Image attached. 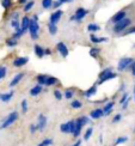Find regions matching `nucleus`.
<instances>
[{"label": "nucleus", "mask_w": 135, "mask_h": 146, "mask_svg": "<svg viewBox=\"0 0 135 146\" xmlns=\"http://www.w3.org/2000/svg\"><path fill=\"white\" fill-rule=\"evenodd\" d=\"M38 18L37 16H34L31 19H30V25H29V33L31 35V38L32 40H37L38 38Z\"/></svg>", "instance_id": "obj_1"}, {"label": "nucleus", "mask_w": 135, "mask_h": 146, "mask_svg": "<svg viewBox=\"0 0 135 146\" xmlns=\"http://www.w3.org/2000/svg\"><path fill=\"white\" fill-rule=\"evenodd\" d=\"M89 123V117L86 116H81V117H79L75 121V128H74V132H73V135L74 137H78L79 134L81 133V129H83V127Z\"/></svg>", "instance_id": "obj_2"}, {"label": "nucleus", "mask_w": 135, "mask_h": 146, "mask_svg": "<svg viewBox=\"0 0 135 146\" xmlns=\"http://www.w3.org/2000/svg\"><path fill=\"white\" fill-rule=\"evenodd\" d=\"M18 116H19V115H18L17 111H12V113H10V114L7 115V117L4 120V122L1 123V126H0V128L4 129V128H7V127H10L12 123H15L16 121L18 120Z\"/></svg>", "instance_id": "obj_3"}, {"label": "nucleus", "mask_w": 135, "mask_h": 146, "mask_svg": "<svg viewBox=\"0 0 135 146\" xmlns=\"http://www.w3.org/2000/svg\"><path fill=\"white\" fill-rule=\"evenodd\" d=\"M130 23L132 21L129 19V18H123L122 21L117 22V23H115V27H114V31L115 33H122V31H124V30L130 25Z\"/></svg>", "instance_id": "obj_4"}, {"label": "nucleus", "mask_w": 135, "mask_h": 146, "mask_svg": "<svg viewBox=\"0 0 135 146\" xmlns=\"http://www.w3.org/2000/svg\"><path fill=\"white\" fill-rule=\"evenodd\" d=\"M117 77V74L116 73H114L111 71V68H108V70H104L103 72H101V74H99V83L98 84H103V83H105L108 80H110V79H114Z\"/></svg>", "instance_id": "obj_5"}, {"label": "nucleus", "mask_w": 135, "mask_h": 146, "mask_svg": "<svg viewBox=\"0 0 135 146\" xmlns=\"http://www.w3.org/2000/svg\"><path fill=\"white\" fill-rule=\"evenodd\" d=\"M75 128V121H68V122H65L60 126V131L62 133H72L74 132Z\"/></svg>", "instance_id": "obj_6"}, {"label": "nucleus", "mask_w": 135, "mask_h": 146, "mask_svg": "<svg viewBox=\"0 0 135 146\" xmlns=\"http://www.w3.org/2000/svg\"><path fill=\"white\" fill-rule=\"evenodd\" d=\"M133 62H134V60H133L132 58L124 56V58H122V59L120 60V61H118V66H117V68H118V71H123V70H126L129 65H132Z\"/></svg>", "instance_id": "obj_7"}, {"label": "nucleus", "mask_w": 135, "mask_h": 146, "mask_svg": "<svg viewBox=\"0 0 135 146\" xmlns=\"http://www.w3.org/2000/svg\"><path fill=\"white\" fill-rule=\"evenodd\" d=\"M89 13V11L87 10H85L84 7H79L75 11V15L72 17V19H75V21H81L84 17H86V15Z\"/></svg>", "instance_id": "obj_8"}, {"label": "nucleus", "mask_w": 135, "mask_h": 146, "mask_svg": "<svg viewBox=\"0 0 135 146\" xmlns=\"http://www.w3.org/2000/svg\"><path fill=\"white\" fill-rule=\"evenodd\" d=\"M56 49L61 55H62V58L68 56V48H67V46L64 43V42H59V43H56Z\"/></svg>", "instance_id": "obj_9"}, {"label": "nucleus", "mask_w": 135, "mask_h": 146, "mask_svg": "<svg viewBox=\"0 0 135 146\" xmlns=\"http://www.w3.org/2000/svg\"><path fill=\"white\" fill-rule=\"evenodd\" d=\"M47 126V117L43 114H41L38 116V122H37V129L38 131H43Z\"/></svg>", "instance_id": "obj_10"}, {"label": "nucleus", "mask_w": 135, "mask_h": 146, "mask_svg": "<svg viewBox=\"0 0 135 146\" xmlns=\"http://www.w3.org/2000/svg\"><path fill=\"white\" fill-rule=\"evenodd\" d=\"M28 61H29V59H28V58L19 56V58H17V59L13 60V66H15V67H22V66L26 65Z\"/></svg>", "instance_id": "obj_11"}, {"label": "nucleus", "mask_w": 135, "mask_h": 146, "mask_svg": "<svg viewBox=\"0 0 135 146\" xmlns=\"http://www.w3.org/2000/svg\"><path fill=\"white\" fill-rule=\"evenodd\" d=\"M61 16H62V11L61 10H56L54 13L50 16V23H55L58 24V22L61 19Z\"/></svg>", "instance_id": "obj_12"}, {"label": "nucleus", "mask_w": 135, "mask_h": 146, "mask_svg": "<svg viewBox=\"0 0 135 146\" xmlns=\"http://www.w3.org/2000/svg\"><path fill=\"white\" fill-rule=\"evenodd\" d=\"M23 77H24V73H18V74H16V76L13 77V79L11 80L10 86L13 88V86H16V85H18V84L21 83L22 79H23Z\"/></svg>", "instance_id": "obj_13"}, {"label": "nucleus", "mask_w": 135, "mask_h": 146, "mask_svg": "<svg viewBox=\"0 0 135 146\" xmlns=\"http://www.w3.org/2000/svg\"><path fill=\"white\" fill-rule=\"evenodd\" d=\"M30 19L31 18H29V17H23L22 18V23H21V28L24 33L28 31L29 30V25H30Z\"/></svg>", "instance_id": "obj_14"}, {"label": "nucleus", "mask_w": 135, "mask_h": 146, "mask_svg": "<svg viewBox=\"0 0 135 146\" xmlns=\"http://www.w3.org/2000/svg\"><path fill=\"white\" fill-rule=\"evenodd\" d=\"M127 17V13H126V11H120V12H117L113 18H111V21L114 22V23H117V22H120V21H122L123 18H126Z\"/></svg>", "instance_id": "obj_15"}, {"label": "nucleus", "mask_w": 135, "mask_h": 146, "mask_svg": "<svg viewBox=\"0 0 135 146\" xmlns=\"http://www.w3.org/2000/svg\"><path fill=\"white\" fill-rule=\"evenodd\" d=\"M103 115H105V114H104V110H102V109H96V110H92L91 111L90 116L92 119H95V120H98V119H101Z\"/></svg>", "instance_id": "obj_16"}, {"label": "nucleus", "mask_w": 135, "mask_h": 146, "mask_svg": "<svg viewBox=\"0 0 135 146\" xmlns=\"http://www.w3.org/2000/svg\"><path fill=\"white\" fill-rule=\"evenodd\" d=\"M34 49H35V54H36V56H37V58L41 59V58H43L46 55V54H44V49L41 46H38V44H36Z\"/></svg>", "instance_id": "obj_17"}, {"label": "nucleus", "mask_w": 135, "mask_h": 146, "mask_svg": "<svg viewBox=\"0 0 135 146\" xmlns=\"http://www.w3.org/2000/svg\"><path fill=\"white\" fill-rule=\"evenodd\" d=\"M97 94V86L96 85H93V86H91L89 90H86L84 92V96L86 97V98H89V97H91V96H93V95H96Z\"/></svg>", "instance_id": "obj_18"}, {"label": "nucleus", "mask_w": 135, "mask_h": 146, "mask_svg": "<svg viewBox=\"0 0 135 146\" xmlns=\"http://www.w3.org/2000/svg\"><path fill=\"white\" fill-rule=\"evenodd\" d=\"M13 97V92H9V94H0V101L4 103L10 102V100Z\"/></svg>", "instance_id": "obj_19"}, {"label": "nucleus", "mask_w": 135, "mask_h": 146, "mask_svg": "<svg viewBox=\"0 0 135 146\" xmlns=\"http://www.w3.org/2000/svg\"><path fill=\"white\" fill-rule=\"evenodd\" d=\"M41 92H42V85H40V84H37L36 86H34L31 90H30V95L31 96H37Z\"/></svg>", "instance_id": "obj_20"}, {"label": "nucleus", "mask_w": 135, "mask_h": 146, "mask_svg": "<svg viewBox=\"0 0 135 146\" xmlns=\"http://www.w3.org/2000/svg\"><path fill=\"white\" fill-rule=\"evenodd\" d=\"M114 106H115V103L114 102H109V103H107L105 104V107H104V114L105 115H109L110 113H111V109L114 108Z\"/></svg>", "instance_id": "obj_21"}, {"label": "nucleus", "mask_w": 135, "mask_h": 146, "mask_svg": "<svg viewBox=\"0 0 135 146\" xmlns=\"http://www.w3.org/2000/svg\"><path fill=\"white\" fill-rule=\"evenodd\" d=\"M48 30H49V33H50V35H55L58 33V25L55 23H49L48 24Z\"/></svg>", "instance_id": "obj_22"}, {"label": "nucleus", "mask_w": 135, "mask_h": 146, "mask_svg": "<svg viewBox=\"0 0 135 146\" xmlns=\"http://www.w3.org/2000/svg\"><path fill=\"white\" fill-rule=\"evenodd\" d=\"M90 40H91V42H93V43H101V42H107L108 40L107 38H104V37H102V38H99V37H97L96 35H91L90 36Z\"/></svg>", "instance_id": "obj_23"}, {"label": "nucleus", "mask_w": 135, "mask_h": 146, "mask_svg": "<svg viewBox=\"0 0 135 146\" xmlns=\"http://www.w3.org/2000/svg\"><path fill=\"white\" fill-rule=\"evenodd\" d=\"M58 83V79L55 78V77H50V76H48L47 78V82H46V85L47 86H53V85H55Z\"/></svg>", "instance_id": "obj_24"}, {"label": "nucleus", "mask_w": 135, "mask_h": 146, "mask_svg": "<svg viewBox=\"0 0 135 146\" xmlns=\"http://www.w3.org/2000/svg\"><path fill=\"white\" fill-rule=\"evenodd\" d=\"M6 44L9 47H16L18 44V40L15 38V37H11V38H7L6 40Z\"/></svg>", "instance_id": "obj_25"}, {"label": "nucleus", "mask_w": 135, "mask_h": 146, "mask_svg": "<svg viewBox=\"0 0 135 146\" xmlns=\"http://www.w3.org/2000/svg\"><path fill=\"white\" fill-rule=\"evenodd\" d=\"M47 78H48L47 74H40V76H37V83H38L40 85H46Z\"/></svg>", "instance_id": "obj_26"}, {"label": "nucleus", "mask_w": 135, "mask_h": 146, "mask_svg": "<svg viewBox=\"0 0 135 146\" xmlns=\"http://www.w3.org/2000/svg\"><path fill=\"white\" fill-rule=\"evenodd\" d=\"M53 6V0H42V7L43 9H50Z\"/></svg>", "instance_id": "obj_27"}, {"label": "nucleus", "mask_w": 135, "mask_h": 146, "mask_svg": "<svg viewBox=\"0 0 135 146\" xmlns=\"http://www.w3.org/2000/svg\"><path fill=\"white\" fill-rule=\"evenodd\" d=\"M101 28L97 25V24H89L87 25V30L89 31H91V33H96V31H98Z\"/></svg>", "instance_id": "obj_28"}, {"label": "nucleus", "mask_w": 135, "mask_h": 146, "mask_svg": "<svg viewBox=\"0 0 135 146\" xmlns=\"http://www.w3.org/2000/svg\"><path fill=\"white\" fill-rule=\"evenodd\" d=\"M1 6H3L5 10L10 9L11 6H12V0H1Z\"/></svg>", "instance_id": "obj_29"}, {"label": "nucleus", "mask_w": 135, "mask_h": 146, "mask_svg": "<svg viewBox=\"0 0 135 146\" xmlns=\"http://www.w3.org/2000/svg\"><path fill=\"white\" fill-rule=\"evenodd\" d=\"M6 73H7V68L5 66H0V80L6 76Z\"/></svg>", "instance_id": "obj_30"}, {"label": "nucleus", "mask_w": 135, "mask_h": 146, "mask_svg": "<svg viewBox=\"0 0 135 146\" xmlns=\"http://www.w3.org/2000/svg\"><path fill=\"white\" fill-rule=\"evenodd\" d=\"M92 132H93V129H92V128H87L86 129V132H85V134H84V139H85V140H89V139L91 138Z\"/></svg>", "instance_id": "obj_31"}, {"label": "nucleus", "mask_w": 135, "mask_h": 146, "mask_svg": "<svg viewBox=\"0 0 135 146\" xmlns=\"http://www.w3.org/2000/svg\"><path fill=\"white\" fill-rule=\"evenodd\" d=\"M71 106H72V108H74V109H79V108L83 107L81 102H79V101H73V102L71 103Z\"/></svg>", "instance_id": "obj_32"}, {"label": "nucleus", "mask_w": 135, "mask_h": 146, "mask_svg": "<svg viewBox=\"0 0 135 146\" xmlns=\"http://www.w3.org/2000/svg\"><path fill=\"white\" fill-rule=\"evenodd\" d=\"M128 140V138L127 137H121V138H118L117 140L115 141V145H120V144H124L126 141Z\"/></svg>", "instance_id": "obj_33"}, {"label": "nucleus", "mask_w": 135, "mask_h": 146, "mask_svg": "<svg viewBox=\"0 0 135 146\" xmlns=\"http://www.w3.org/2000/svg\"><path fill=\"white\" fill-rule=\"evenodd\" d=\"M32 6H34V1H28L25 4V6H24V11H25V12L30 11V10L32 9Z\"/></svg>", "instance_id": "obj_34"}, {"label": "nucleus", "mask_w": 135, "mask_h": 146, "mask_svg": "<svg viewBox=\"0 0 135 146\" xmlns=\"http://www.w3.org/2000/svg\"><path fill=\"white\" fill-rule=\"evenodd\" d=\"M73 96H74V92H73V91L72 90H67L66 91V92H65V97H66V98L67 100H69V98H72V97Z\"/></svg>", "instance_id": "obj_35"}, {"label": "nucleus", "mask_w": 135, "mask_h": 146, "mask_svg": "<svg viewBox=\"0 0 135 146\" xmlns=\"http://www.w3.org/2000/svg\"><path fill=\"white\" fill-rule=\"evenodd\" d=\"M98 53H99V49H98V48H93V49L90 50V55L93 56V58H96V56L98 55Z\"/></svg>", "instance_id": "obj_36"}, {"label": "nucleus", "mask_w": 135, "mask_h": 146, "mask_svg": "<svg viewBox=\"0 0 135 146\" xmlns=\"http://www.w3.org/2000/svg\"><path fill=\"white\" fill-rule=\"evenodd\" d=\"M53 144V140L52 139H46L42 143H40V146H47V145H52Z\"/></svg>", "instance_id": "obj_37"}, {"label": "nucleus", "mask_w": 135, "mask_h": 146, "mask_svg": "<svg viewBox=\"0 0 135 146\" xmlns=\"http://www.w3.org/2000/svg\"><path fill=\"white\" fill-rule=\"evenodd\" d=\"M22 110H23V113H26L28 111V102L25 100L22 102Z\"/></svg>", "instance_id": "obj_38"}, {"label": "nucleus", "mask_w": 135, "mask_h": 146, "mask_svg": "<svg viewBox=\"0 0 135 146\" xmlns=\"http://www.w3.org/2000/svg\"><path fill=\"white\" fill-rule=\"evenodd\" d=\"M54 96H55V98L59 100V101H60L61 98H62V94H61L59 90H55V91H54Z\"/></svg>", "instance_id": "obj_39"}, {"label": "nucleus", "mask_w": 135, "mask_h": 146, "mask_svg": "<svg viewBox=\"0 0 135 146\" xmlns=\"http://www.w3.org/2000/svg\"><path fill=\"white\" fill-rule=\"evenodd\" d=\"M127 100H128V94H123V96H122V98H121L120 103H121V104H123V103H124Z\"/></svg>", "instance_id": "obj_40"}, {"label": "nucleus", "mask_w": 135, "mask_h": 146, "mask_svg": "<svg viewBox=\"0 0 135 146\" xmlns=\"http://www.w3.org/2000/svg\"><path fill=\"white\" fill-rule=\"evenodd\" d=\"M121 115L120 114H117V115H116V116L114 117V122H120V121H121Z\"/></svg>", "instance_id": "obj_41"}, {"label": "nucleus", "mask_w": 135, "mask_h": 146, "mask_svg": "<svg viewBox=\"0 0 135 146\" xmlns=\"http://www.w3.org/2000/svg\"><path fill=\"white\" fill-rule=\"evenodd\" d=\"M61 4H62V1H60V0H58V1H56V3H53V7H55V9H58V7H59V6H60Z\"/></svg>", "instance_id": "obj_42"}, {"label": "nucleus", "mask_w": 135, "mask_h": 146, "mask_svg": "<svg viewBox=\"0 0 135 146\" xmlns=\"http://www.w3.org/2000/svg\"><path fill=\"white\" fill-rule=\"evenodd\" d=\"M134 33H135V28H132V29H129V30H128V31H127L126 34L128 35V34H134Z\"/></svg>", "instance_id": "obj_43"}, {"label": "nucleus", "mask_w": 135, "mask_h": 146, "mask_svg": "<svg viewBox=\"0 0 135 146\" xmlns=\"http://www.w3.org/2000/svg\"><path fill=\"white\" fill-rule=\"evenodd\" d=\"M132 73H133V76H135V61L133 62V66H132Z\"/></svg>", "instance_id": "obj_44"}, {"label": "nucleus", "mask_w": 135, "mask_h": 146, "mask_svg": "<svg viewBox=\"0 0 135 146\" xmlns=\"http://www.w3.org/2000/svg\"><path fill=\"white\" fill-rule=\"evenodd\" d=\"M44 54H46V55H50L52 50H50V49H44Z\"/></svg>", "instance_id": "obj_45"}, {"label": "nucleus", "mask_w": 135, "mask_h": 146, "mask_svg": "<svg viewBox=\"0 0 135 146\" xmlns=\"http://www.w3.org/2000/svg\"><path fill=\"white\" fill-rule=\"evenodd\" d=\"M36 129H37V126H31V133H35Z\"/></svg>", "instance_id": "obj_46"}, {"label": "nucleus", "mask_w": 135, "mask_h": 146, "mask_svg": "<svg viewBox=\"0 0 135 146\" xmlns=\"http://www.w3.org/2000/svg\"><path fill=\"white\" fill-rule=\"evenodd\" d=\"M28 1H29V0H18V3H19V4H25Z\"/></svg>", "instance_id": "obj_47"}, {"label": "nucleus", "mask_w": 135, "mask_h": 146, "mask_svg": "<svg viewBox=\"0 0 135 146\" xmlns=\"http://www.w3.org/2000/svg\"><path fill=\"white\" fill-rule=\"evenodd\" d=\"M81 144V140H78L75 144H74V146H79V145H80Z\"/></svg>", "instance_id": "obj_48"}, {"label": "nucleus", "mask_w": 135, "mask_h": 146, "mask_svg": "<svg viewBox=\"0 0 135 146\" xmlns=\"http://www.w3.org/2000/svg\"><path fill=\"white\" fill-rule=\"evenodd\" d=\"M61 1H62V4H64V3H71V1H73V0H61Z\"/></svg>", "instance_id": "obj_49"}, {"label": "nucleus", "mask_w": 135, "mask_h": 146, "mask_svg": "<svg viewBox=\"0 0 135 146\" xmlns=\"http://www.w3.org/2000/svg\"><path fill=\"white\" fill-rule=\"evenodd\" d=\"M134 98H135V90H134Z\"/></svg>", "instance_id": "obj_50"}, {"label": "nucleus", "mask_w": 135, "mask_h": 146, "mask_svg": "<svg viewBox=\"0 0 135 146\" xmlns=\"http://www.w3.org/2000/svg\"><path fill=\"white\" fill-rule=\"evenodd\" d=\"M60 1H61V0H60Z\"/></svg>", "instance_id": "obj_51"}]
</instances>
